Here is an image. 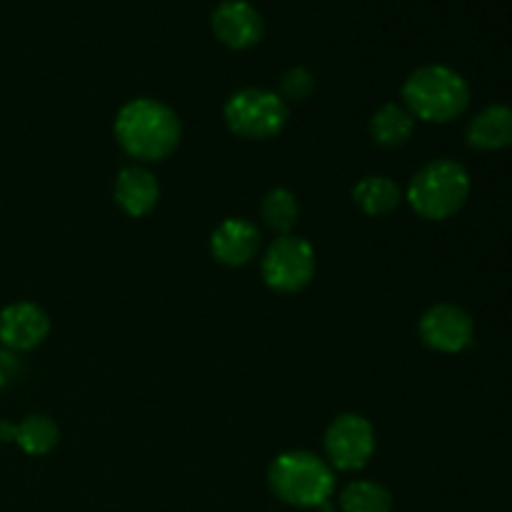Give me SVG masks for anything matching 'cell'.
Here are the masks:
<instances>
[{
  "instance_id": "21",
  "label": "cell",
  "mask_w": 512,
  "mask_h": 512,
  "mask_svg": "<svg viewBox=\"0 0 512 512\" xmlns=\"http://www.w3.org/2000/svg\"><path fill=\"white\" fill-rule=\"evenodd\" d=\"M15 438V425L13 423H0V443H8Z\"/></svg>"
},
{
  "instance_id": "7",
  "label": "cell",
  "mask_w": 512,
  "mask_h": 512,
  "mask_svg": "<svg viewBox=\"0 0 512 512\" xmlns=\"http://www.w3.org/2000/svg\"><path fill=\"white\" fill-rule=\"evenodd\" d=\"M325 453L338 470H363L375 453L373 425L363 415H340L325 433Z\"/></svg>"
},
{
  "instance_id": "5",
  "label": "cell",
  "mask_w": 512,
  "mask_h": 512,
  "mask_svg": "<svg viewBox=\"0 0 512 512\" xmlns=\"http://www.w3.org/2000/svg\"><path fill=\"white\" fill-rule=\"evenodd\" d=\"M225 123L235 135L248 140L275 138L288 123V105L280 95L263 88H245L225 103Z\"/></svg>"
},
{
  "instance_id": "19",
  "label": "cell",
  "mask_w": 512,
  "mask_h": 512,
  "mask_svg": "<svg viewBox=\"0 0 512 512\" xmlns=\"http://www.w3.org/2000/svg\"><path fill=\"white\" fill-rule=\"evenodd\" d=\"M315 90L313 75L305 68H290L283 75V95L290 100H305Z\"/></svg>"
},
{
  "instance_id": "4",
  "label": "cell",
  "mask_w": 512,
  "mask_h": 512,
  "mask_svg": "<svg viewBox=\"0 0 512 512\" xmlns=\"http://www.w3.org/2000/svg\"><path fill=\"white\" fill-rule=\"evenodd\" d=\"M470 195V175L455 160H433L413 175L408 185V203L420 218H453Z\"/></svg>"
},
{
  "instance_id": "12",
  "label": "cell",
  "mask_w": 512,
  "mask_h": 512,
  "mask_svg": "<svg viewBox=\"0 0 512 512\" xmlns=\"http://www.w3.org/2000/svg\"><path fill=\"white\" fill-rule=\"evenodd\" d=\"M160 198V185L150 170L138 168H123L118 180H115V200L120 208L133 218H143L155 208Z\"/></svg>"
},
{
  "instance_id": "1",
  "label": "cell",
  "mask_w": 512,
  "mask_h": 512,
  "mask_svg": "<svg viewBox=\"0 0 512 512\" xmlns=\"http://www.w3.org/2000/svg\"><path fill=\"white\" fill-rule=\"evenodd\" d=\"M115 138L130 158L163 160L178 148L180 120L165 103L153 98H135L123 105L115 118Z\"/></svg>"
},
{
  "instance_id": "10",
  "label": "cell",
  "mask_w": 512,
  "mask_h": 512,
  "mask_svg": "<svg viewBox=\"0 0 512 512\" xmlns=\"http://www.w3.org/2000/svg\"><path fill=\"white\" fill-rule=\"evenodd\" d=\"M48 333V315L35 303H13L0 313V343L13 353L38 348Z\"/></svg>"
},
{
  "instance_id": "20",
  "label": "cell",
  "mask_w": 512,
  "mask_h": 512,
  "mask_svg": "<svg viewBox=\"0 0 512 512\" xmlns=\"http://www.w3.org/2000/svg\"><path fill=\"white\" fill-rule=\"evenodd\" d=\"M20 370L18 360H15L13 353H0V390L10 383V378H15V373Z\"/></svg>"
},
{
  "instance_id": "6",
  "label": "cell",
  "mask_w": 512,
  "mask_h": 512,
  "mask_svg": "<svg viewBox=\"0 0 512 512\" xmlns=\"http://www.w3.org/2000/svg\"><path fill=\"white\" fill-rule=\"evenodd\" d=\"M315 275V250L308 240L280 235L263 258V280L275 293H298Z\"/></svg>"
},
{
  "instance_id": "14",
  "label": "cell",
  "mask_w": 512,
  "mask_h": 512,
  "mask_svg": "<svg viewBox=\"0 0 512 512\" xmlns=\"http://www.w3.org/2000/svg\"><path fill=\"white\" fill-rule=\"evenodd\" d=\"M413 128L415 118L410 115V110L395 103L383 105L373 115V120H370V135L383 148H400V145H405L410 135H413Z\"/></svg>"
},
{
  "instance_id": "13",
  "label": "cell",
  "mask_w": 512,
  "mask_h": 512,
  "mask_svg": "<svg viewBox=\"0 0 512 512\" xmlns=\"http://www.w3.org/2000/svg\"><path fill=\"white\" fill-rule=\"evenodd\" d=\"M468 143L475 150H503L512 145V108L490 105L468 125Z\"/></svg>"
},
{
  "instance_id": "9",
  "label": "cell",
  "mask_w": 512,
  "mask_h": 512,
  "mask_svg": "<svg viewBox=\"0 0 512 512\" xmlns=\"http://www.w3.org/2000/svg\"><path fill=\"white\" fill-rule=\"evenodd\" d=\"M215 38L233 50H248L263 38V18L248 0H223L210 15Z\"/></svg>"
},
{
  "instance_id": "18",
  "label": "cell",
  "mask_w": 512,
  "mask_h": 512,
  "mask_svg": "<svg viewBox=\"0 0 512 512\" xmlns=\"http://www.w3.org/2000/svg\"><path fill=\"white\" fill-rule=\"evenodd\" d=\"M260 210H263V220L268 223V228L278 230V233L283 235H290V230L295 228L300 215L298 200H295V195L285 188L270 190V193L265 195L263 208Z\"/></svg>"
},
{
  "instance_id": "16",
  "label": "cell",
  "mask_w": 512,
  "mask_h": 512,
  "mask_svg": "<svg viewBox=\"0 0 512 512\" xmlns=\"http://www.w3.org/2000/svg\"><path fill=\"white\" fill-rule=\"evenodd\" d=\"M60 430L48 415H28L23 423L15 425V443L28 455H45L58 445Z\"/></svg>"
},
{
  "instance_id": "2",
  "label": "cell",
  "mask_w": 512,
  "mask_h": 512,
  "mask_svg": "<svg viewBox=\"0 0 512 512\" xmlns=\"http://www.w3.org/2000/svg\"><path fill=\"white\" fill-rule=\"evenodd\" d=\"M403 100L413 118L448 123L465 113L470 88L463 75L448 65H423L405 80Z\"/></svg>"
},
{
  "instance_id": "11",
  "label": "cell",
  "mask_w": 512,
  "mask_h": 512,
  "mask_svg": "<svg viewBox=\"0 0 512 512\" xmlns=\"http://www.w3.org/2000/svg\"><path fill=\"white\" fill-rule=\"evenodd\" d=\"M260 248V230L248 220L228 218L215 228L210 238V250L215 260L230 268L248 265Z\"/></svg>"
},
{
  "instance_id": "17",
  "label": "cell",
  "mask_w": 512,
  "mask_h": 512,
  "mask_svg": "<svg viewBox=\"0 0 512 512\" xmlns=\"http://www.w3.org/2000/svg\"><path fill=\"white\" fill-rule=\"evenodd\" d=\"M343 512H390L393 510V495L385 485L373 480H355L340 495Z\"/></svg>"
},
{
  "instance_id": "15",
  "label": "cell",
  "mask_w": 512,
  "mask_h": 512,
  "mask_svg": "<svg viewBox=\"0 0 512 512\" xmlns=\"http://www.w3.org/2000/svg\"><path fill=\"white\" fill-rule=\"evenodd\" d=\"M353 200L360 205V210L368 215H388L403 200L398 183L385 175H368L353 188Z\"/></svg>"
},
{
  "instance_id": "8",
  "label": "cell",
  "mask_w": 512,
  "mask_h": 512,
  "mask_svg": "<svg viewBox=\"0 0 512 512\" xmlns=\"http://www.w3.org/2000/svg\"><path fill=\"white\" fill-rule=\"evenodd\" d=\"M475 335L473 318L463 308L450 303L433 305L420 318V338L438 353H463Z\"/></svg>"
},
{
  "instance_id": "3",
  "label": "cell",
  "mask_w": 512,
  "mask_h": 512,
  "mask_svg": "<svg viewBox=\"0 0 512 512\" xmlns=\"http://www.w3.org/2000/svg\"><path fill=\"white\" fill-rule=\"evenodd\" d=\"M275 498L293 508H320L335 490V475L328 463L305 450H293L275 458L268 473Z\"/></svg>"
}]
</instances>
